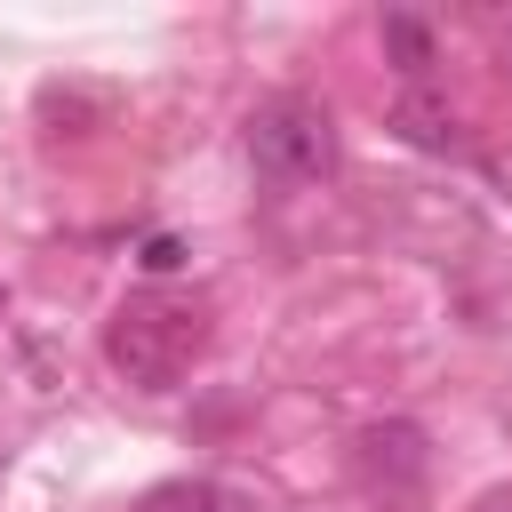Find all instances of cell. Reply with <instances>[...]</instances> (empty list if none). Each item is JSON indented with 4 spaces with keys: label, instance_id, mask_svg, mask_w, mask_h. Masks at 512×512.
I'll return each mask as SVG.
<instances>
[{
    "label": "cell",
    "instance_id": "5b68a950",
    "mask_svg": "<svg viewBox=\"0 0 512 512\" xmlns=\"http://www.w3.org/2000/svg\"><path fill=\"white\" fill-rule=\"evenodd\" d=\"M392 128H400L408 144H424V152H456V144H464V136H456V112L432 104V96H400V104H392Z\"/></svg>",
    "mask_w": 512,
    "mask_h": 512
},
{
    "label": "cell",
    "instance_id": "52a82bcc",
    "mask_svg": "<svg viewBox=\"0 0 512 512\" xmlns=\"http://www.w3.org/2000/svg\"><path fill=\"white\" fill-rule=\"evenodd\" d=\"M176 264H184L176 240H152V248H144V272H176Z\"/></svg>",
    "mask_w": 512,
    "mask_h": 512
},
{
    "label": "cell",
    "instance_id": "ba28073f",
    "mask_svg": "<svg viewBox=\"0 0 512 512\" xmlns=\"http://www.w3.org/2000/svg\"><path fill=\"white\" fill-rule=\"evenodd\" d=\"M504 72H512V32H504Z\"/></svg>",
    "mask_w": 512,
    "mask_h": 512
},
{
    "label": "cell",
    "instance_id": "8992f818",
    "mask_svg": "<svg viewBox=\"0 0 512 512\" xmlns=\"http://www.w3.org/2000/svg\"><path fill=\"white\" fill-rule=\"evenodd\" d=\"M384 48L400 56V72H432V32L416 16H384Z\"/></svg>",
    "mask_w": 512,
    "mask_h": 512
},
{
    "label": "cell",
    "instance_id": "9c48e42d",
    "mask_svg": "<svg viewBox=\"0 0 512 512\" xmlns=\"http://www.w3.org/2000/svg\"><path fill=\"white\" fill-rule=\"evenodd\" d=\"M488 512H512V496H496V504H488Z\"/></svg>",
    "mask_w": 512,
    "mask_h": 512
},
{
    "label": "cell",
    "instance_id": "30bf717a",
    "mask_svg": "<svg viewBox=\"0 0 512 512\" xmlns=\"http://www.w3.org/2000/svg\"><path fill=\"white\" fill-rule=\"evenodd\" d=\"M0 304H8V296H0Z\"/></svg>",
    "mask_w": 512,
    "mask_h": 512
},
{
    "label": "cell",
    "instance_id": "7a4b0ae2",
    "mask_svg": "<svg viewBox=\"0 0 512 512\" xmlns=\"http://www.w3.org/2000/svg\"><path fill=\"white\" fill-rule=\"evenodd\" d=\"M248 160L272 184H320L336 168V120L312 96H272L248 112Z\"/></svg>",
    "mask_w": 512,
    "mask_h": 512
},
{
    "label": "cell",
    "instance_id": "3957f363",
    "mask_svg": "<svg viewBox=\"0 0 512 512\" xmlns=\"http://www.w3.org/2000/svg\"><path fill=\"white\" fill-rule=\"evenodd\" d=\"M352 464H360V480L368 488H384V496H416V480H424V432L416 424H400V416H384V424H368L360 440H352Z\"/></svg>",
    "mask_w": 512,
    "mask_h": 512
},
{
    "label": "cell",
    "instance_id": "277c9868",
    "mask_svg": "<svg viewBox=\"0 0 512 512\" xmlns=\"http://www.w3.org/2000/svg\"><path fill=\"white\" fill-rule=\"evenodd\" d=\"M144 512H264L248 488H232V480H176V488H160Z\"/></svg>",
    "mask_w": 512,
    "mask_h": 512
},
{
    "label": "cell",
    "instance_id": "6da1fadb",
    "mask_svg": "<svg viewBox=\"0 0 512 512\" xmlns=\"http://www.w3.org/2000/svg\"><path fill=\"white\" fill-rule=\"evenodd\" d=\"M200 352H208V312L192 304H120L104 328V360L136 392H168Z\"/></svg>",
    "mask_w": 512,
    "mask_h": 512
}]
</instances>
